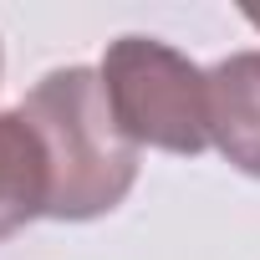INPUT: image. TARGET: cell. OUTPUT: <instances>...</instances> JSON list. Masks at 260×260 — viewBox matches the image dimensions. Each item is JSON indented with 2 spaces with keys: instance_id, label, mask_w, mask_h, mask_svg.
I'll return each instance as SVG.
<instances>
[{
  "instance_id": "obj_1",
  "label": "cell",
  "mask_w": 260,
  "mask_h": 260,
  "mask_svg": "<svg viewBox=\"0 0 260 260\" xmlns=\"http://www.w3.org/2000/svg\"><path fill=\"white\" fill-rule=\"evenodd\" d=\"M26 122L41 133L51 164V209L46 219H97L112 214L138 184V143L117 127L97 67H56L46 72L26 102Z\"/></svg>"
},
{
  "instance_id": "obj_2",
  "label": "cell",
  "mask_w": 260,
  "mask_h": 260,
  "mask_svg": "<svg viewBox=\"0 0 260 260\" xmlns=\"http://www.w3.org/2000/svg\"><path fill=\"white\" fill-rule=\"evenodd\" d=\"M127 143L194 158L209 148V72L158 36H117L97 67Z\"/></svg>"
},
{
  "instance_id": "obj_3",
  "label": "cell",
  "mask_w": 260,
  "mask_h": 260,
  "mask_svg": "<svg viewBox=\"0 0 260 260\" xmlns=\"http://www.w3.org/2000/svg\"><path fill=\"white\" fill-rule=\"evenodd\" d=\"M209 143L260 179V51H235L209 67Z\"/></svg>"
},
{
  "instance_id": "obj_4",
  "label": "cell",
  "mask_w": 260,
  "mask_h": 260,
  "mask_svg": "<svg viewBox=\"0 0 260 260\" xmlns=\"http://www.w3.org/2000/svg\"><path fill=\"white\" fill-rule=\"evenodd\" d=\"M51 209V164L21 107L0 112V240Z\"/></svg>"
},
{
  "instance_id": "obj_5",
  "label": "cell",
  "mask_w": 260,
  "mask_h": 260,
  "mask_svg": "<svg viewBox=\"0 0 260 260\" xmlns=\"http://www.w3.org/2000/svg\"><path fill=\"white\" fill-rule=\"evenodd\" d=\"M245 21H250V26H255V31H260V11H245Z\"/></svg>"
},
{
  "instance_id": "obj_6",
  "label": "cell",
  "mask_w": 260,
  "mask_h": 260,
  "mask_svg": "<svg viewBox=\"0 0 260 260\" xmlns=\"http://www.w3.org/2000/svg\"><path fill=\"white\" fill-rule=\"evenodd\" d=\"M0 67H6V56H0Z\"/></svg>"
}]
</instances>
